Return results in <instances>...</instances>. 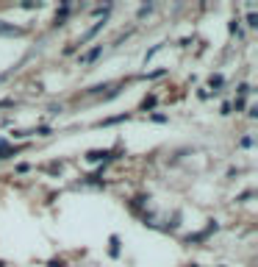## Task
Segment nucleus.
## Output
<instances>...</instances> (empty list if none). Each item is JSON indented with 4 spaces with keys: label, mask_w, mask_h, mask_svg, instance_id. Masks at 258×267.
<instances>
[{
    "label": "nucleus",
    "mask_w": 258,
    "mask_h": 267,
    "mask_svg": "<svg viewBox=\"0 0 258 267\" xmlns=\"http://www.w3.org/2000/svg\"><path fill=\"white\" fill-rule=\"evenodd\" d=\"M114 159H120L117 150H89V153H86V162H103V164H108V162H114Z\"/></svg>",
    "instance_id": "obj_1"
},
{
    "label": "nucleus",
    "mask_w": 258,
    "mask_h": 267,
    "mask_svg": "<svg viewBox=\"0 0 258 267\" xmlns=\"http://www.w3.org/2000/svg\"><path fill=\"white\" fill-rule=\"evenodd\" d=\"M106 23H108V17H106V20H97L95 25L89 28V31H86V34H84V36H81V39H78V42H75V48H84V45L89 42V39H95V36L100 34L103 28H106Z\"/></svg>",
    "instance_id": "obj_2"
},
{
    "label": "nucleus",
    "mask_w": 258,
    "mask_h": 267,
    "mask_svg": "<svg viewBox=\"0 0 258 267\" xmlns=\"http://www.w3.org/2000/svg\"><path fill=\"white\" fill-rule=\"evenodd\" d=\"M214 231H219V223H216V220H211L206 231H200V234H192V237H186V242H189V245H192V242H206Z\"/></svg>",
    "instance_id": "obj_3"
},
{
    "label": "nucleus",
    "mask_w": 258,
    "mask_h": 267,
    "mask_svg": "<svg viewBox=\"0 0 258 267\" xmlns=\"http://www.w3.org/2000/svg\"><path fill=\"white\" fill-rule=\"evenodd\" d=\"M25 31L22 28H17V25H11V23H3L0 20V36H22Z\"/></svg>",
    "instance_id": "obj_4"
},
{
    "label": "nucleus",
    "mask_w": 258,
    "mask_h": 267,
    "mask_svg": "<svg viewBox=\"0 0 258 267\" xmlns=\"http://www.w3.org/2000/svg\"><path fill=\"white\" fill-rule=\"evenodd\" d=\"M100 53H103V45H95V48H92V50L81 53V64H92V61H95L97 56H100Z\"/></svg>",
    "instance_id": "obj_5"
},
{
    "label": "nucleus",
    "mask_w": 258,
    "mask_h": 267,
    "mask_svg": "<svg viewBox=\"0 0 258 267\" xmlns=\"http://www.w3.org/2000/svg\"><path fill=\"white\" fill-rule=\"evenodd\" d=\"M20 147H11L9 145V139L6 137H0V159H9V156H17Z\"/></svg>",
    "instance_id": "obj_6"
},
{
    "label": "nucleus",
    "mask_w": 258,
    "mask_h": 267,
    "mask_svg": "<svg viewBox=\"0 0 258 267\" xmlns=\"http://www.w3.org/2000/svg\"><path fill=\"white\" fill-rule=\"evenodd\" d=\"M67 14H69V3H61V9L56 11V25H61L67 20Z\"/></svg>",
    "instance_id": "obj_7"
},
{
    "label": "nucleus",
    "mask_w": 258,
    "mask_h": 267,
    "mask_svg": "<svg viewBox=\"0 0 258 267\" xmlns=\"http://www.w3.org/2000/svg\"><path fill=\"white\" fill-rule=\"evenodd\" d=\"M147 200H150V198H145V195H139V198H133V200H130V209H133V212H142V209L147 206Z\"/></svg>",
    "instance_id": "obj_8"
},
{
    "label": "nucleus",
    "mask_w": 258,
    "mask_h": 267,
    "mask_svg": "<svg viewBox=\"0 0 258 267\" xmlns=\"http://www.w3.org/2000/svg\"><path fill=\"white\" fill-rule=\"evenodd\" d=\"M222 84H225V78L219 75V73H216V75H211V78H208V86H211L214 92H219V86H222Z\"/></svg>",
    "instance_id": "obj_9"
},
{
    "label": "nucleus",
    "mask_w": 258,
    "mask_h": 267,
    "mask_svg": "<svg viewBox=\"0 0 258 267\" xmlns=\"http://www.w3.org/2000/svg\"><path fill=\"white\" fill-rule=\"evenodd\" d=\"M125 120H130L128 112H122V114H117V117H108V120H103V125H114V122H125Z\"/></svg>",
    "instance_id": "obj_10"
},
{
    "label": "nucleus",
    "mask_w": 258,
    "mask_h": 267,
    "mask_svg": "<svg viewBox=\"0 0 258 267\" xmlns=\"http://www.w3.org/2000/svg\"><path fill=\"white\" fill-rule=\"evenodd\" d=\"M158 103V100H155V95H150V97H145V100H142V112H150V109H153V106Z\"/></svg>",
    "instance_id": "obj_11"
},
{
    "label": "nucleus",
    "mask_w": 258,
    "mask_h": 267,
    "mask_svg": "<svg viewBox=\"0 0 258 267\" xmlns=\"http://www.w3.org/2000/svg\"><path fill=\"white\" fill-rule=\"evenodd\" d=\"M111 256H114V259L120 256V237H117V234L111 237Z\"/></svg>",
    "instance_id": "obj_12"
},
{
    "label": "nucleus",
    "mask_w": 258,
    "mask_h": 267,
    "mask_svg": "<svg viewBox=\"0 0 258 267\" xmlns=\"http://www.w3.org/2000/svg\"><path fill=\"white\" fill-rule=\"evenodd\" d=\"M150 11H153V3H147V6H142V9L136 11V17L142 20V17H147V14H150Z\"/></svg>",
    "instance_id": "obj_13"
},
{
    "label": "nucleus",
    "mask_w": 258,
    "mask_h": 267,
    "mask_svg": "<svg viewBox=\"0 0 258 267\" xmlns=\"http://www.w3.org/2000/svg\"><path fill=\"white\" fill-rule=\"evenodd\" d=\"M161 48H164V45H153V48L147 50V56H145V64H147V61H150V59H153V56H155V53H158V50H161Z\"/></svg>",
    "instance_id": "obj_14"
},
{
    "label": "nucleus",
    "mask_w": 258,
    "mask_h": 267,
    "mask_svg": "<svg viewBox=\"0 0 258 267\" xmlns=\"http://www.w3.org/2000/svg\"><path fill=\"white\" fill-rule=\"evenodd\" d=\"M247 25L250 28H258V14H256V11H250V14H247Z\"/></svg>",
    "instance_id": "obj_15"
},
{
    "label": "nucleus",
    "mask_w": 258,
    "mask_h": 267,
    "mask_svg": "<svg viewBox=\"0 0 258 267\" xmlns=\"http://www.w3.org/2000/svg\"><path fill=\"white\" fill-rule=\"evenodd\" d=\"M253 142H256V139H253V137H241L239 147H253Z\"/></svg>",
    "instance_id": "obj_16"
},
{
    "label": "nucleus",
    "mask_w": 258,
    "mask_h": 267,
    "mask_svg": "<svg viewBox=\"0 0 258 267\" xmlns=\"http://www.w3.org/2000/svg\"><path fill=\"white\" fill-rule=\"evenodd\" d=\"M47 267H67L61 259H53V262H47Z\"/></svg>",
    "instance_id": "obj_17"
},
{
    "label": "nucleus",
    "mask_w": 258,
    "mask_h": 267,
    "mask_svg": "<svg viewBox=\"0 0 258 267\" xmlns=\"http://www.w3.org/2000/svg\"><path fill=\"white\" fill-rule=\"evenodd\" d=\"M189 267H200V265H189Z\"/></svg>",
    "instance_id": "obj_18"
},
{
    "label": "nucleus",
    "mask_w": 258,
    "mask_h": 267,
    "mask_svg": "<svg viewBox=\"0 0 258 267\" xmlns=\"http://www.w3.org/2000/svg\"><path fill=\"white\" fill-rule=\"evenodd\" d=\"M0 267H3V265H0Z\"/></svg>",
    "instance_id": "obj_19"
}]
</instances>
